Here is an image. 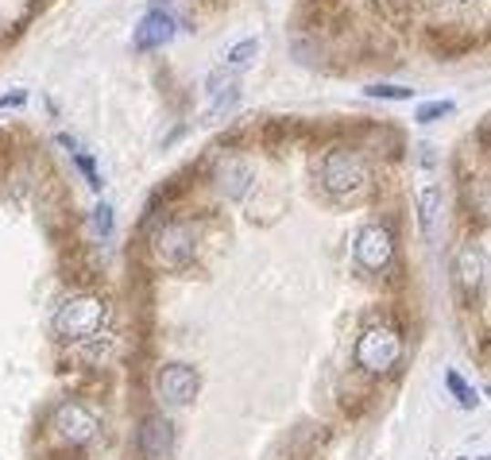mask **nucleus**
Here are the masks:
<instances>
[{
    "instance_id": "f257e3e1",
    "label": "nucleus",
    "mask_w": 491,
    "mask_h": 460,
    "mask_svg": "<svg viewBox=\"0 0 491 460\" xmlns=\"http://www.w3.org/2000/svg\"><path fill=\"white\" fill-rule=\"evenodd\" d=\"M321 186L329 197L337 202H356V197H364L371 190V171L364 155L349 152V147H337L321 159Z\"/></svg>"
},
{
    "instance_id": "f03ea898",
    "label": "nucleus",
    "mask_w": 491,
    "mask_h": 460,
    "mask_svg": "<svg viewBox=\"0 0 491 460\" xmlns=\"http://www.w3.org/2000/svg\"><path fill=\"white\" fill-rule=\"evenodd\" d=\"M101 325H105V302L97 294H70V298H62L55 314V333L62 340H89L101 333Z\"/></svg>"
},
{
    "instance_id": "7ed1b4c3",
    "label": "nucleus",
    "mask_w": 491,
    "mask_h": 460,
    "mask_svg": "<svg viewBox=\"0 0 491 460\" xmlns=\"http://www.w3.org/2000/svg\"><path fill=\"white\" fill-rule=\"evenodd\" d=\"M402 360V337L387 325H371L356 340V364L368 375H387Z\"/></svg>"
},
{
    "instance_id": "20e7f679",
    "label": "nucleus",
    "mask_w": 491,
    "mask_h": 460,
    "mask_svg": "<svg viewBox=\"0 0 491 460\" xmlns=\"http://www.w3.org/2000/svg\"><path fill=\"white\" fill-rule=\"evenodd\" d=\"M193 248H198V240H193V228L183 225V221H171L162 225L155 240H151V252H155V263L162 271H183L186 263L193 259Z\"/></svg>"
},
{
    "instance_id": "39448f33",
    "label": "nucleus",
    "mask_w": 491,
    "mask_h": 460,
    "mask_svg": "<svg viewBox=\"0 0 491 460\" xmlns=\"http://www.w3.org/2000/svg\"><path fill=\"white\" fill-rule=\"evenodd\" d=\"M155 391H159V399L167 406H190L193 399H198V391H202V375H198V368L178 364V360H174V364L159 368Z\"/></svg>"
},
{
    "instance_id": "423d86ee",
    "label": "nucleus",
    "mask_w": 491,
    "mask_h": 460,
    "mask_svg": "<svg viewBox=\"0 0 491 460\" xmlns=\"http://www.w3.org/2000/svg\"><path fill=\"white\" fill-rule=\"evenodd\" d=\"M352 256H356L360 267L371 271V275L387 271L391 256H395V236H391V228H387V225H368V228H360V236H356V244H352Z\"/></svg>"
},
{
    "instance_id": "0eeeda50",
    "label": "nucleus",
    "mask_w": 491,
    "mask_h": 460,
    "mask_svg": "<svg viewBox=\"0 0 491 460\" xmlns=\"http://www.w3.org/2000/svg\"><path fill=\"white\" fill-rule=\"evenodd\" d=\"M97 434V418L93 410H86L81 402H62L55 410V437L67 441V445H86Z\"/></svg>"
},
{
    "instance_id": "6e6552de",
    "label": "nucleus",
    "mask_w": 491,
    "mask_h": 460,
    "mask_svg": "<svg viewBox=\"0 0 491 460\" xmlns=\"http://www.w3.org/2000/svg\"><path fill=\"white\" fill-rule=\"evenodd\" d=\"M174 31H178L174 16H171L167 8H151V12H147L143 20L136 24L132 47H136V51H159V47H167V43L174 39Z\"/></svg>"
},
{
    "instance_id": "1a4fd4ad",
    "label": "nucleus",
    "mask_w": 491,
    "mask_h": 460,
    "mask_svg": "<svg viewBox=\"0 0 491 460\" xmlns=\"http://www.w3.org/2000/svg\"><path fill=\"white\" fill-rule=\"evenodd\" d=\"M140 449H143L147 460L171 456V449H174V425L162 418V414L143 418V425H140Z\"/></svg>"
},
{
    "instance_id": "9d476101",
    "label": "nucleus",
    "mask_w": 491,
    "mask_h": 460,
    "mask_svg": "<svg viewBox=\"0 0 491 460\" xmlns=\"http://www.w3.org/2000/svg\"><path fill=\"white\" fill-rule=\"evenodd\" d=\"M453 278H456V287H461L465 294H476L480 283H484V252L465 244V248L453 256Z\"/></svg>"
},
{
    "instance_id": "9b49d317",
    "label": "nucleus",
    "mask_w": 491,
    "mask_h": 460,
    "mask_svg": "<svg viewBox=\"0 0 491 460\" xmlns=\"http://www.w3.org/2000/svg\"><path fill=\"white\" fill-rule=\"evenodd\" d=\"M217 190L228 202H240V197L252 190V167L244 159H225L217 167Z\"/></svg>"
},
{
    "instance_id": "f8f14e48",
    "label": "nucleus",
    "mask_w": 491,
    "mask_h": 460,
    "mask_svg": "<svg viewBox=\"0 0 491 460\" xmlns=\"http://www.w3.org/2000/svg\"><path fill=\"white\" fill-rule=\"evenodd\" d=\"M441 209H445V197H441V186H425V190L418 193V228H422V240H425V244H434V240H437Z\"/></svg>"
},
{
    "instance_id": "ddd939ff",
    "label": "nucleus",
    "mask_w": 491,
    "mask_h": 460,
    "mask_svg": "<svg viewBox=\"0 0 491 460\" xmlns=\"http://www.w3.org/2000/svg\"><path fill=\"white\" fill-rule=\"evenodd\" d=\"M240 105V86L225 74H213L209 78V117H228Z\"/></svg>"
},
{
    "instance_id": "4468645a",
    "label": "nucleus",
    "mask_w": 491,
    "mask_h": 460,
    "mask_svg": "<svg viewBox=\"0 0 491 460\" xmlns=\"http://www.w3.org/2000/svg\"><path fill=\"white\" fill-rule=\"evenodd\" d=\"M89 225H93V233H97V236L109 240V236H112V228H117V209H112L109 202L93 205V213H89Z\"/></svg>"
},
{
    "instance_id": "2eb2a0df",
    "label": "nucleus",
    "mask_w": 491,
    "mask_h": 460,
    "mask_svg": "<svg viewBox=\"0 0 491 460\" xmlns=\"http://www.w3.org/2000/svg\"><path fill=\"white\" fill-rule=\"evenodd\" d=\"M256 55H259V43L256 39H244V43H236L233 51H228V70H248V66L256 62Z\"/></svg>"
},
{
    "instance_id": "dca6fc26",
    "label": "nucleus",
    "mask_w": 491,
    "mask_h": 460,
    "mask_svg": "<svg viewBox=\"0 0 491 460\" xmlns=\"http://www.w3.org/2000/svg\"><path fill=\"white\" fill-rule=\"evenodd\" d=\"M368 97H380V101H411L414 89L411 86H387V81H375V86L364 89Z\"/></svg>"
},
{
    "instance_id": "f3484780",
    "label": "nucleus",
    "mask_w": 491,
    "mask_h": 460,
    "mask_svg": "<svg viewBox=\"0 0 491 460\" xmlns=\"http://www.w3.org/2000/svg\"><path fill=\"white\" fill-rule=\"evenodd\" d=\"M445 387H449V391L456 394V402H461L465 410H472V406H476V402H480V394H476V391H472V387H468V383L461 380V375H456V371H449V375H445Z\"/></svg>"
},
{
    "instance_id": "a211bd4d",
    "label": "nucleus",
    "mask_w": 491,
    "mask_h": 460,
    "mask_svg": "<svg viewBox=\"0 0 491 460\" xmlns=\"http://www.w3.org/2000/svg\"><path fill=\"white\" fill-rule=\"evenodd\" d=\"M449 112H453V101H430V105H422L414 112V120L418 124H434L437 117H449Z\"/></svg>"
},
{
    "instance_id": "6ab92c4d",
    "label": "nucleus",
    "mask_w": 491,
    "mask_h": 460,
    "mask_svg": "<svg viewBox=\"0 0 491 460\" xmlns=\"http://www.w3.org/2000/svg\"><path fill=\"white\" fill-rule=\"evenodd\" d=\"M74 159H78V167H81V174L89 178V186L93 190H101L105 183H101V174H97V162H93V155H86V152H74Z\"/></svg>"
},
{
    "instance_id": "aec40b11",
    "label": "nucleus",
    "mask_w": 491,
    "mask_h": 460,
    "mask_svg": "<svg viewBox=\"0 0 491 460\" xmlns=\"http://www.w3.org/2000/svg\"><path fill=\"white\" fill-rule=\"evenodd\" d=\"M24 101H27V89H16V93L0 97V109H16V105H24Z\"/></svg>"
}]
</instances>
